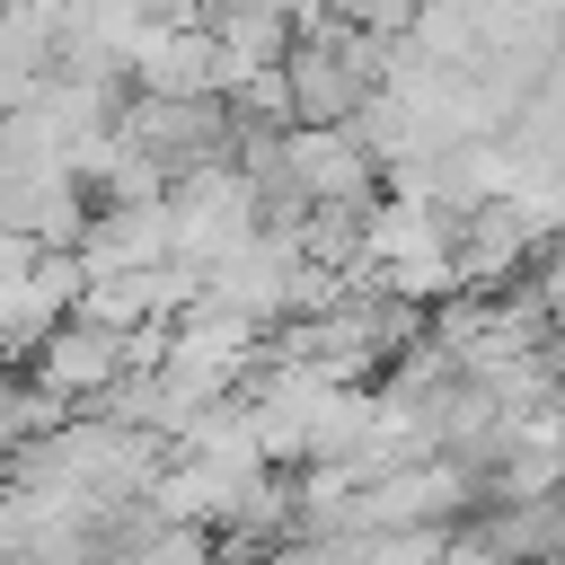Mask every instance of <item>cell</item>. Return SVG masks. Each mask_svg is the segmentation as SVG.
I'll return each instance as SVG.
<instances>
[{
  "instance_id": "cell-1",
  "label": "cell",
  "mask_w": 565,
  "mask_h": 565,
  "mask_svg": "<svg viewBox=\"0 0 565 565\" xmlns=\"http://www.w3.org/2000/svg\"><path fill=\"white\" fill-rule=\"evenodd\" d=\"M362 274H380V282H397L415 300L459 291V203L415 194V185L380 194L371 203V230H362Z\"/></svg>"
},
{
  "instance_id": "cell-2",
  "label": "cell",
  "mask_w": 565,
  "mask_h": 565,
  "mask_svg": "<svg viewBox=\"0 0 565 565\" xmlns=\"http://www.w3.org/2000/svg\"><path fill=\"white\" fill-rule=\"evenodd\" d=\"M115 132L177 185V177H194V168H212V159H230V141H238V106L230 97H177V88H132L124 97V115H115Z\"/></svg>"
},
{
  "instance_id": "cell-3",
  "label": "cell",
  "mask_w": 565,
  "mask_h": 565,
  "mask_svg": "<svg viewBox=\"0 0 565 565\" xmlns=\"http://www.w3.org/2000/svg\"><path fill=\"white\" fill-rule=\"evenodd\" d=\"M168 212H177V256H194L203 274H212V256H230L238 238L265 230V194H256V177L238 159H212V168L177 177L168 185Z\"/></svg>"
},
{
  "instance_id": "cell-4",
  "label": "cell",
  "mask_w": 565,
  "mask_h": 565,
  "mask_svg": "<svg viewBox=\"0 0 565 565\" xmlns=\"http://www.w3.org/2000/svg\"><path fill=\"white\" fill-rule=\"evenodd\" d=\"M300 238L291 230H256V238H238L230 256H212V274H203V300H221V309H238V318H256V327H282L291 318V300H300Z\"/></svg>"
},
{
  "instance_id": "cell-5",
  "label": "cell",
  "mask_w": 565,
  "mask_h": 565,
  "mask_svg": "<svg viewBox=\"0 0 565 565\" xmlns=\"http://www.w3.org/2000/svg\"><path fill=\"white\" fill-rule=\"evenodd\" d=\"M539 247H547V230H539V212H530L512 185L459 212V282H468V291L512 282L521 265H539Z\"/></svg>"
},
{
  "instance_id": "cell-6",
  "label": "cell",
  "mask_w": 565,
  "mask_h": 565,
  "mask_svg": "<svg viewBox=\"0 0 565 565\" xmlns=\"http://www.w3.org/2000/svg\"><path fill=\"white\" fill-rule=\"evenodd\" d=\"M132 371V335L124 327H106V318H88V309H71L44 344H35V380L44 388H62L71 406H88L97 388H115Z\"/></svg>"
},
{
  "instance_id": "cell-7",
  "label": "cell",
  "mask_w": 565,
  "mask_h": 565,
  "mask_svg": "<svg viewBox=\"0 0 565 565\" xmlns=\"http://www.w3.org/2000/svg\"><path fill=\"white\" fill-rule=\"evenodd\" d=\"M79 256H88L97 274L177 256V212H168V194H97V212H88V230H79Z\"/></svg>"
},
{
  "instance_id": "cell-8",
  "label": "cell",
  "mask_w": 565,
  "mask_h": 565,
  "mask_svg": "<svg viewBox=\"0 0 565 565\" xmlns=\"http://www.w3.org/2000/svg\"><path fill=\"white\" fill-rule=\"evenodd\" d=\"M230 53L212 35V18H185V26H150L141 53H132V88H177V97H230Z\"/></svg>"
}]
</instances>
